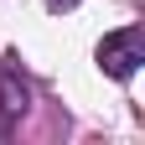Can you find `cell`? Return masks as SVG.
<instances>
[{
    "instance_id": "7a4b0ae2",
    "label": "cell",
    "mask_w": 145,
    "mask_h": 145,
    "mask_svg": "<svg viewBox=\"0 0 145 145\" xmlns=\"http://www.w3.org/2000/svg\"><path fill=\"white\" fill-rule=\"evenodd\" d=\"M21 114H26V88L0 67V140L16 130V119H21Z\"/></svg>"
},
{
    "instance_id": "3957f363",
    "label": "cell",
    "mask_w": 145,
    "mask_h": 145,
    "mask_svg": "<svg viewBox=\"0 0 145 145\" xmlns=\"http://www.w3.org/2000/svg\"><path fill=\"white\" fill-rule=\"evenodd\" d=\"M72 5H78V0H47V10H57V16H62V10H72Z\"/></svg>"
},
{
    "instance_id": "6da1fadb",
    "label": "cell",
    "mask_w": 145,
    "mask_h": 145,
    "mask_svg": "<svg viewBox=\"0 0 145 145\" xmlns=\"http://www.w3.org/2000/svg\"><path fill=\"white\" fill-rule=\"evenodd\" d=\"M99 67L109 72L114 83H130L135 72H140V62H145V31L140 26H119V31H109L104 42H99Z\"/></svg>"
}]
</instances>
